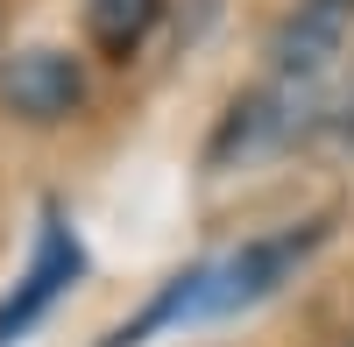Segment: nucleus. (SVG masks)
<instances>
[{
	"instance_id": "f257e3e1",
	"label": "nucleus",
	"mask_w": 354,
	"mask_h": 347,
	"mask_svg": "<svg viewBox=\"0 0 354 347\" xmlns=\"http://www.w3.org/2000/svg\"><path fill=\"white\" fill-rule=\"evenodd\" d=\"M0 106L21 113V121H64L85 106V71L64 50H21L8 71H0Z\"/></svg>"
},
{
	"instance_id": "f03ea898",
	"label": "nucleus",
	"mask_w": 354,
	"mask_h": 347,
	"mask_svg": "<svg viewBox=\"0 0 354 347\" xmlns=\"http://www.w3.org/2000/svg\"><path fill=\"white\" fill-rule=\"evenodd\" d=\"M312 241H319V227H305V234H277V241H248L241 255H227L220 270H205V312H234V305L270 298L283 283V270L298 263Z\"/></svg>"
},
{
	"instance_id": "7ed1b4c3",
	"label": "nucleus",
	"mask_w": 354,
	"mask_h": 347,
	"mask_svg": "<svg viewBox=\"0 0 354 347\" xmlns=\"http://www.w3.org/2000/svg\"><path fill=\"white\" fill-rule=\"evenodd\" d=\"M71 276H78V241H71V227L50 213V220H43V241H36V263H28V276L15 283V298L0 305V347H8L15 333L36 326L43 312L64 298V283H71Z\"/></svg>"
},
{
	"instance_id": "20e7f679",
	"label": "nucleus",
	"mask_w": 354,
	"mask_h": 347,
	"mask_svg": "<svg viewBox=\"0 0 354 347\" xmlns=\"http://www.w3.org/2000/svg\"><path fill=\"white\" fill-rule=\"evenodd\" d=\"M347 8H354V0H298V15L277 28V50L270 57L290 78H319L347 50Z\"/></svg>"
},
{
	"instance_id": "39448f33",
	"label": "nucleus",
	"mask_w": 354,
	"mask_h": 347,
	"mask_svg": "<svg viewBox=\"0 0 354 347\" xmlns=\"http://www.w3.org/2000/svg\"><path fill=\"white\" fill-rule=\"evenodd\" d=\"M156 15H163V0H85V28H93V43L106 57H121V64L142 50V36L156 28Z\"/></svg>"
},
{
	"instance_id": "423d86ee",
	"label": "nucleus",
	"mask_w": 354,
	"mask_h": 347,
	"mask_svg": "<svg viewBox=\"0 0 354 347\" xmlns=\"http://www.w3.org/2000/svg\"><path fill=\"white\" fill-rule=\"evenodd\" d=\"M283 100H270V93H255V100H241L227 113V128H220V142H213V156H234V149H262V142H277L290 121L277 113Z\"/></svg>"
},
{
	"instance_id": "0eeeda50",
	"label": "nucleus",
	"mask_w": 354,
	"mask_h": 347,
	"mask_svg": "<svg viewBox=\"0 0 354 347\" xmlns=\"http://www.w3.org/2000/svg\"><path fill=\"white\" fill-rule=\"evenodd\" d=\"M340 128H347V135H354V93H347V100H340Z\"/></svg>"
}]
</instances>
